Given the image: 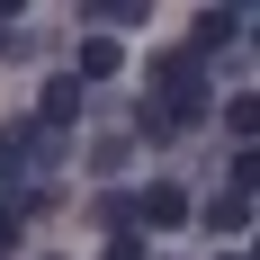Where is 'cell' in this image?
I'll use <instances>...</instances> for the list:
<instances>
[{
  "mask_svg": "<svg viewBox=\"0 0 260 260\" xmlns=\"http://www.w3.org/2000/svg\"><path fill=\"white\" fill-rule=\"evenodd\" d=\"M153 81H161V117H153L161 135H171V126H198V117L215 108V99H207V72H198V54H161Z\"/></svg>",
  "mask_w": 260,
  "mask_h": 260,
  "instance_id": "6da1fadb",
  "label": "cell"
},
{
  "mask_svg": "<svg viewBox=\"0 0 260 260\" xmlns=\"http://www.w3.org/2000/svg\"><path fill=\"white\" fill-rule=\"evenodd\" d=\"M126 215H144L153 234H171V224H188V198H180V188H171V180H153V188H144V198H135Z\"/></svg>",
  "mask_w": 260,
  "mask_h": 260,
  "instance_id": "7a4b0ae2",
  "label": "cell"
},
{
  "mask_svg": "<svg viewBox=\"0 0 260 260\" xmlns=\"http://www.w3.org/2000/svg\"><path fill=\"white\" fill-rule=\"evenodd\" d=\"M36 117H45V126H72V117H81V81H72V72H54V81H45V99H36Z\"/></svg>",
  "mask_w": 260,
  "mask_h": 260,
  "instance_id": "3957f363",
  "label": "cell"
},
{
  "mask_svg": "<svg viewBox=\"0 0 260 260\" xmlns=\"http://www.w3.org/2000/svg\"><path fill=\"white\" fill-rule=\"evenodd\" d=\"M207 224H215V234H242V224H251V188H215V198H207Z\"/></svg>",
  "mask_w": 260,
  "mask_h": 260,
  "instance_id": "277c9868",
  "label": "cell"
},
{
  "mask_svg": "<svg viewBox=\"0 0 260 260\" xmlns=\"http://www.w3.org/2000/svg\"><path fill=\"white\" fill-rule=\"evenodd\" d=\"M108 72H126V45H117V36H90V45H81V72H72V81H108Z\"/></svg>",
  "mask_w": 260,
  "mask_h": 260,
  "instance_id": "5b68a950",
  "label": "cell"
},
{
  "mask_svg": "<svg viewBox=\"0 0 260 260\" xmlns=\"http://www.w3.org/2000/svg\"><path fill=\"white\" fill-rule=\"evenodd\" d=\"M242 36V9H207V18H198V45L188 54H215V45H234Z\"/></svg>",
  "mask_w": 260,
  "mask_h": 260,
  "instance_id": "8992f818",
  "label": "cell"
},
{
  "mask_svg": "<svg viewBox=\"0 0 260 260\" xmlns=\"http://www.w3.org/2000/svg\"><path fill=\"white\" fill-rule=\"evenodd\" d=\"M18 224H27V207H0V251L18 242Z\"/></svg>",
  "mask_w": 260,
  "mask_h": 260,
  "instance_id": "52a82bcc",
  "label": "cell"
},
{
  "mask_svg": "<svg viewBox=\"0 0 260 260\" xmlns=\"http://www.w3.org/2000/svg\"><path fill=\"white\" fill-rule=\"evenodd\" d=\"M108 260H144V242H135V234H108Z\"/></svg>",
  "mask_w": 260,
  "mask_h": 260,
  "instance_id": "ba28073f",
  "label": "cell"
},
{
  "mask_svg": "<svg viewBox=\"0 0 260 260\" xmlns=\"http://www.w3.org/2000/svg\"><path fill=\"white\" fill-rule=\"evenodd\" d=\"M18 45H27V36H18V27H9V18H0V54H18Z\"/></svg>",
  "mask_w": 260,
  "mask_h": 260,
  "instance_id": "9c48e42d",
  "label": "cell"
},
{
  "mask_svg": "<svg viewBox=\"0 0 260 260\" xmlns=\"http://www.w3.org/2000/svg\"><path fill=\"white\" fill-rule=\"evenodd\" d=\"M224 260H242V251H224Z\"/></svg>",
  "mask_w": 260,
  "mask_h": 260,
  "instance_id": "30bf717a",
  "label": "cell"
},
{
  "mask_svg": "<svg viewBox=\"0 0 260 260\" xmlns=\"http://www.w3.org/2000/svg\"><path fill=\"white\" fill-rule=\"evenodd\" d=\"M45 260H63V251H45Z\"/></svg>",
  "mask_w": 260,
  "mask_h": 260,
  "instance_id": "8fae6325",
  "label": "cell"
}]
</instances>
